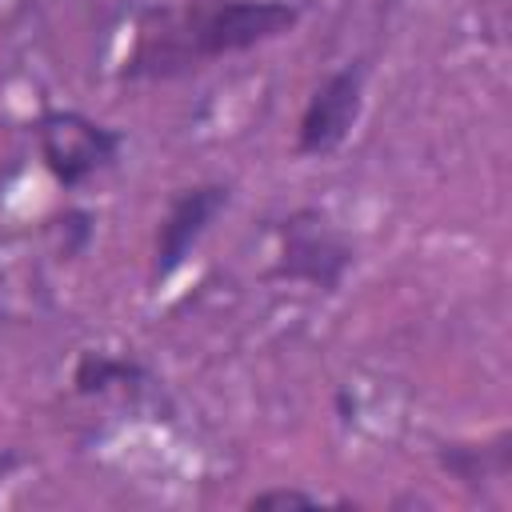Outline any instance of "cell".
<instances>
[{
	"instance_id": "6da1fadb",
	"label": "cell",
	"mask_w": 512,
	"mask_h": 512,
	"mask_svg": "<svg viewBox=\"0 0 512 512\" xmlns=\"http://www.w3.org/2000/svg\"><path fill=\"white\" fill-rule=\"evenodd\" d=\"M296 20L300 8L292 0H180L148 8L136 24V44L124 56V80L188 76L292 32Z\"/></svg>"
},
{
	"instance_id": "7a4b0ae2",
	"label": "cell",
	"mask_w": 512,
	"mask_h": 512,
	"mask_svg": "<svg viewBox=\"0 0 512 512\" xmlns=\"http://www.w3.org/2000/svg\"><path fill=\"white\" fill-rule=\"evenodd\" d=\"M32 136H36L40 164L48 168V176L64 192L84 188L92 176L108 172L124 152V132L120 128L100 124V120H92L76 108L40 112L36 124H32Z\"/></svg>"
},
{
	"instance_id": "3957f363",
	"label": "cell",
	"mask_w": 512,
	"mask_h": 512,
	"mask_svg": "<svg viewBox=\"0 0 512 512\" xmlns=\"http://www.w3.org/2000/svg\"><path fill=\"white\" fill-rule=\"evenodd\" d=\"M356 264L352 240L320 212V208H296L280 220V248L272 276L288 284H304L316 292H336L344 276Z\"/></svg>"
},
{
	"instance_id": "277c9868",
	"label": "cell",
	"mask_w": 512,
	"mask_h": 512,
	"mask_svg": "<svg viewBox=\"0 0 512 512\" xmlns=\"http://www.w3.org/2000/svg\"><path fill=\"white\" fill-rule=\"evenodd\" d=\"M364 112V64L348 60L332 68L304 100L296 120V156L324 160L344 148Z\"/></svg>"
},
{
	"instance_id": "5b68a950",
	"label": "cell",
	"mask_w": 512,
	"mask_h": 512,
	"mask_svg": "<svg viewBox=\"0 0 512 512\" xmlns=\"http://www.w3.org/2000/svg\"><path fill=\"white\" fill-rule=\"evenodd\" d=\"M228 200H232V188L220 180H196L168 196L156 220V236H152V280L156 284L176 276L188 264V256L208 236V228L228 208Z\"/></svg>"
},
{
	"instance_id": "8992f818",
	"label": "cell",
	"mask_w": 512,
	"mask_h": 512,
	"mask_svg": "<svg viewBox=\"0 0 512 512\" xmlns=\"http://www.w3.org/2000/svg\"><path fill=\"white\" fill-rule=\"evenodd\" d=\"M436 460L464 488H476L480 492L484 484L508 480V468H512V436L500 428L492 440H480V444H440L436 448Z\"/></svg>"
},
{
	"instance_id": "52a82bcc",
	"label": "cell",
	"mask_w": 512,
	"mask_h": 512,
	"mask_svg": "<svg viewBox=\"0 0 512 512\" xmlns=\"http://www.w3.org/2000/svg\"><path fill=\"white\" fill-rule=\"evenodd\" d=\"M144 364L136 356H116V352H80L72 364V392L76 396H104L112 388H140L144 384Z\"/></svg>"
},
{
	"instance_id": "ba28073f",
	"label": "cell",
	"mask_w": 512,
	"mask_h": 512,
	"mask_svg": "<svg viewBox=\"0 0 512 512\" xmlns=\"http://www.w3.org/2000/svg\"><path fill=\"white\" fill-rule=\"evenodd\" d=\"M316 504H324V496L304 488H264L248 500V508H316Z\"/></svg>"
}]
</instances>
